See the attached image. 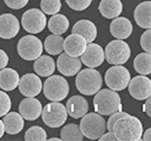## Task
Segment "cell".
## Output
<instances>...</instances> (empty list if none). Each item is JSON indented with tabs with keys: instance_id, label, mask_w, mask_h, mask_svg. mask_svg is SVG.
I'll list each match as a JSON object with an SVG mask.
<instances>
[{
	"instance_id": "6da1fadb",
	"label": "cell",
	"mask_w": 151,
	"mask_h": 141,
	"mask_svg": "<svg viewBox=\"0 0 151 141\" xmlns=\"http://www.w3.org/2000/svg\"><path fill=\"white\" fill-rule=\"evenodd\" d=\"M112 132L118 141H139L142 140L143 127L139 118L127 114L115 122Z\"/></svg>"
},
{
	"instance_id": "7a4b0ae2",
	"label": "cell",
	"mask_w": 151,
	"mask_h": 141,
	"mask_svg": "<svg viewBox=\"0 0 151 141\" xmlns=\"http://www.w3.org/2000/svg\"><path fill=\"white\" fill-rule=\"evenodd\" d=\"M93 105L95 112L104 116H109L122 109L120 96L117 91L111 89H103L96 93L93 99Z\"/></svg>"
},
{
	"instance_id": "3957f363",
	"label": "cell",
	"mask_w": 151,
	"mask_h": 141,
	"mask_svg": "<svg viewBox=\"0 0 151 141\" xmlns=\"http://www.w3.org/2000/svg\"><path fill=\"white\" fill-rule=\"evenodd\" d=\"M103 78L100 72L94 68H87L80 71L76 77V87L85 96L95 95L101 90Z\"/></svg>"
},
{
	"instance_id": "277c9868",
	"label": "cell",
	"mask_w": 151,
	"mask_h": 141,
	"mask_svg": "<svg viewBox=\"0 0 151 141\" xmlns=\"http://www.w3.org/2000/svg\"><path fill=\"white\" fill-rule=\"evenodd\" d=\"M80 130L82 135L88 139H99L107 130V122L103 115L97 112L86 113L81 117Z\"/></svg>"
},
{
	"instance_id": "5b68a950",
	"label": "cell",
	"mask_w": 151,
	"mask_h": 141,
	"mask_svg": "<svg viewBox=\"0 0 151 141\" xmlns=\"http://www.w3.org/2000/svg\"><path fill=\"white\" fill-rule=\"evenodd\" d=\"M44 95L50 102H61L66 99L70 92V86L62 75H50L43 86Z\"/></svg>"
},
{
	"instance_id": "8992f818",
	"label": "cell",
	"mask_w": 151,
	"mask_h": 141,
	"mask_svg": "<svg viewBox=\"0 0 151 141\" xmlns=\"http://www.w3.org/2000/svg\"><path fill=\"white\" fill-rule=\"evenodd\" d=\"M43 122L50 128H59L67 121L68 112L66 106L59 102H51L44 106L42 110Z\"/></svg>"
},
{
	"instance_id": "52a82bcc",
	"label": "cell",
	"mask_w": 151,
	"mask_h": 141,
	"mask_svg": "<svg viewBox=\"0 0 151 141\" xmlns=\"http://www.w3.org/2000/svg\"><path fill=\"white\" fill-rule=\"evenodd\" d=\"M43 43L34 35H26L19 39L17 50L19 57L25 61H34L43 53Z\"/></svg>"
},
{
	"instance_id": "ba28073f",
	"label": "cell",
	"mask_w": 151,
	"mask_h": 141,
	"mask_svg": "<svg viewBox=\"0 0 151 141\" xmlns=\"http://www.w3.org/2000/svg\"><path fill=\"white\" fill-rule=\"evenodd\" d=\"M131 57V49L123 40L109 42L105 49V59L111 65H123Z\"/></svg>"
},
{
	"instance_id": "9c48e42d",
	"label": "cell",
	"mask_w": 151,
	"mask_h": 141,
	"mask_svg": "<svg viewBox=\"0 0 151 141\" xmlns=\"http://www.w3.org/2000/svg\"><path fill=\"white\" fill-rule=\"evenodd\" d=\"M131 80V74L127 68L121 65H115L106 72L105 82L107 86L114 91H123L128 87Z\"/></svg>"
},
{
	"instance_id": "30bf717a",
	"label": "cell",
	"mask_w": 151,
	"mask_h": 141,
	"mask_svg": "<svg viewBox=\"0 0 151 141\" xmlns=\"http://www.w3.org/2000/svg\"><path fill=\"white\" fill-rule=\"evenodd\" d=\"M46 14L42 10L32 8L23 13L22 16V25L26 32L30 34L41 33L47 26Z\"/></svg>"
},
{
	"instance_id": "8fae6325",
	"label": "cell",
	"mask_w": 151,
	"mask_h": 141,
	"mask_svg": "<svg viewBox=\"0 0 151 141\" xmlns=\"http://www.w3.org/2000/svg\"><path fill=\"white\" fill-rule=\"evenodd\" d=\"M128 88L130 95L138 101H145L151 96V80L145 75L142 74L132 78Z\"/></svg>"
},
{
	"instance_id": "7c38bea8",
	"label": "cell",
	"mask_w": 151,
	"mask_h": 141,
	"mask_svg": "<svg viewBox=\"0 0 151 141\" xmlns=\"http://www.w3.org/2000/svg\"><path fill=\"white\" fill-rule=\"evenodd\" d=\"M19 90L24 97H36L43 89V83L37 74H25L19 78Z\"/></svg>"
},
{
	"instance_id": "4fadbf2b",
	"label": "cell",
	"mask_w": 151,
	"mask_h": 141,
	"mask_svg": "<svg viewBox=\"0 0 151 141\" xmlns=\"http://www.w3.org/2000/svg\"><path fill=\"white\" fill-rule=\"evenodd\" d=\"M81 60L87 68H97L105 61V50L100 44L89 43L81 55Z\"/></svg>"
},
{
	"instance_id": "5bb4252c",
	"label": "cell",
	"mask_w": 151,
	"mask_h": 141,
	"mask_svg": "<svg viewBox=\"0 0 151 141\" xmlns=\"http://www.w3.org/2000/svg\"><path fill=\"white\" fill-rule=\"evenodd\" d=\"M58 72L65 77H73L81 70V60L78 57L61 53L56 61Z\"/></svg>"
},
{
	"instance_id": "9a60e30c",
	"label": "cell",
	"mask_w": 151,
	"mask_h": 141,
	"mask_svg": "<svg viewBox=\"0 0 151 141\" xmlns=\"http://www.w3.org/2000/svg\"><path fill=\"white\" fill-rule=\"evenodd\" d=\"M43 106L41 102L35 97H26L19 105V114L27 121H35L42 114Z\"/></svg>"
},
{
	"instance_id": "2e32d148",
	"label": "cell",
	"mask_w": 151,
	"mask_h": 141,
	"mask_svg": "<svg viewBox=\"0 0 151 141\" xmlns=\"http://www.w3.org/2000/svg\"><path fill=\"white\" fill-rule=\"evenodd\" d=\"M20 29L19 20L12 14L0 15V38L4 40L14 39Z\"/></svg>"
},
{
	"instance_id": "e0dca14e",
	"label": "cell",
	"mask_w": 151,
	"mask_h": 141,
	"mask_svg": "<svg viewBox=\"0 0 151 141\" xmlns=\"http://www.w3.org/2000/svg\"><path fill=\"white\" fill-rule=\"evenodd\" d=\"M87 47V42L83 37L77 33H72L64 39L63 47L65 53L71 56L80 57L84 52Z\"/></svg>"
},
{
	"instance_id": "ac0fdd59",
	"label": "cell",
	"mask_w": 151,
	"mask_h": 141,
	"mask_svg": "<svg viewBox=\"0 0 151 141\" xmlns=\"http://www.w3.org/2000/svg\"><path fill=\"white\" fill-rule=\"evenodd\" d=\"M109 32L115 39H128L133 33V24L128 19L123 18V16H117L113 19L109 25Z\"/></svg>"
},
{
	"instance_id": "d6986e66",
	"label": "cell",
	"mask_w": 151,
	"mask_h": 141,
	"mask_svg": "<svg viewBox=\"0 0 151 141\" xmlns=\"http://www.w3.org/2000/svg\"><path fill=\"white\" fill-rule=\"evenodd\" d=\"M66 109L68 115L74 119H80L88 112L89 104L87 99L82 96L75 95L67 101Z\"/></svg>"
},
{
	"instance_id": "ffe728a7",
	"label": "cell",
	"mask_w": 151,
	"mask_h": 141,
	"mask_svg": "<svg viewBox=\"0 0 151 141\" xmlns=\"http://www.w3.org/2000/svg\"><path fill=\"white\" fill-rule=\"evenodd\" d=\"M72 33H77L82 36L86 40L87 44L93 43L98 35L97 27H96L95 23L89 19L78 20L72 28Z\"/></svg>"
},
{
	"instance_id": "44dd1931",
	"label": "cell",
	"mask_w": 151,
	"mask_h": 141,
	"mask_svg": "<svg viewBox=\"0 0 151 141\" xmlns=\"http://www.w3.org/2000/svg\"><path fill=\"white\" fill-rule=\"evenodd\" d=\"M3 124L5 127V132L11 135H16L19 133L24 128V119L18 112H8L3 116Z\"/></svg>"
},
{
	"instance_id": "7402d4cb",
	"label": "cell",
	"mask_w": 151,
	"mask_h": 141,
	"mask_svg": "<svg viewBox=\"0 0 151 141\" xmlns=\"http://www.w3.org/2000/svg\"><path fill=\"white\" fill-rule=\"evenodd\" d=\"M134 19L137 24L142 28H151V1L139 3L134 12Z\"/></svg>"
},
{
	"instance_id": "603a6c76",
	"label": "cell",
	"mask_w": 151,
	"mask_h": 141,
	"mask_svg": "<svg viewBox=\"0 0 151 141\" xmlns=\"http://www.w3.org/2000/svg\"><path fill=\"white\" fill-rule=\"evenodd\" d=\"M19 75L18 72L12 68H4L0 70V88L4 91H13L18 88Z\"/></svg>"
},
{
	"instance_id": "cb8c5ba5",
	"label": "cell",
	"mask_w": 151,
	"mask_h": 141,
	"mask_svg": "<svg viewBox=\"0 0 151 141\" xmlns=\"http://www.w3.org/2000/svg\"><path fill=\"white\" fill-rule=\"evenodd\" d=\"M55 62L49 55H41L34 60L33 69L35 73L42 77H47L53 74L55 71Z\"/></svg>"
},
{
	"instance_id": "d4e9b609",
	"label": "cell",
	"mask_w": 151,
	"mask_h": 141,
	"mask_svg": "<svg viewBox=\"0 0 151 141\" xmlns=\"http://www.w3.org/2000/svg\"><path fill=\"white\" fill-rule=\"evenodd\" d=\"M123 11L121 0H101L99 4V12L106 19H113L117 18Z\"/></svg>"
},
{
	"instance_id": "484cf974",
	"label": "cell",
	"mask_w": 151,
	"mask_h": 141,
	"mask_svg": "<svg viewBox=\"0 0 151 141\" xmlns=\"http://www.w3.org/2000/svg\"><path fill=\"white\" fill-rule=\"evenodd\" d=\"M70 26V21L66 16L61 14L53 15L47 21L49 30L55 35H63L68 31Z\"/></svg>"
},
{
	"instance_id": "4316f807",
	"label": "cell",
	"mask_w": 151,
	"mask_h": 141,
	"mask_svg": "<svg viewBox=\"0 0 151 141\" xmlns=\"http://www.w3.org/2000/svg\"><path fill=\"white\" fill-rule=\"evenodd\" d=\"M64 38L61 35L51 34L49 35L44 42V49L50 55H58L64 51Z\"/></svg>"
},
{
	"instance_id": "83f0119b",
	"label": "cell",
	"mask_w": 151,
	"mask_h": 141,
	"mask_svg": "<svg viewBox=\"0 0 151 141\" xmlns=\"http://www.w3.org/2000/svg\"><path fill=\"white\" fill-rule=\"evenodd\" d=\"M134 68L137 73L142 75L151 74V54L148 52L139 53L134 60Z\"/></svg>"
},
{
	"instance_id": "f1b7e54d",
	"label": "cell",
	"mask_w": 151,
	"mask_h": 141,
	"mask_svg": "<svg viewBox=\"0 0 151 141\" xmlns=\"http://www.w3.org/2000/svg\"><path fill=\"white\" fill-rule=\"evenodd\" d=\"M61 140L64 141H82L83 135L77 124H67L64 126L60 132Z\"/></svg>"
},
{
	"instance_id": "f546056e",
	"label": "cell",
	"mask_w": 151,
	"mask_h": 141,
	"mask_svg": "<svg viewBox=\"0 0 151 141\" xmlns=\"http://www.w3.org/2000/svg\"><path fill=\"white\" fill-rule=\"evenodd\" d=\"M47 132L40 126H32L25 132L24 140L26 141H45L47 138Z\"/></svg>"
},
{
	"instance_id": "4dcf8cb0",
	"label": "cell",
	"mask_w": 151,
	"mask_h": 141,
	"mask_svg": "<svg viewBox=\"0 0 151 141\" xmlns=\"http://www.w3.org/2000/svg\"><path fill=\"white\" fill-rule=\"evenodd\" d=\"M61 1L60 0H41L40 7L41 10L46 15L53 16L58 14L61 10Z\"/></svg>"
},
{
	"instance_id": "1f68e13d",
	"label": "cell",
	"mask_w": 151,
	"mask_h": 141,
	"mask_svg": "<svg viewBox=\"0 0 151 141\" xmlns=\"http://www.w3.org/2000/svg\"><path fill=\"white\" fill-rule=\"evenodd\" d=\"M12 107V101L10 96L3 90L0 91V117L6 115Z\"/></svg>"
},
{
	"instance_id": "d6a6232c",
	"label": "cell",
	"mask_w": 151,
	"mask_h": 141,
	"mask_svg": "<svg viewBox=\"0 0 151 141\" xmlns=\"http://www.w3.org/2000/svg\"><path fill=\"white\" fill-rule=\"evenodd\" d=\"M92 1L93 0H65V2L72 10L78 12L86 10L91 5Z\"/></svg>"
},
{
	"instance_id": "836d02e7",
	"label": "cell",
	"mask_w": 151,
	"mask_h": 141,
	"mask_svg": "<svg viewBox=\"0 0 151 141\" xmlns=\"http://www.w3.org/2000/svg\"><path fill=\"white\" fill-rule=\"evenodd\" d=\"M139 44L142 49L151 54V28L147 29L140 37Z\"/></svg>"
},
{
	"instance_id": "e575fe53",
	"label": "cell",
	"mask_w": 151,
	"mask_h": 141,
	"mask_svg": "<svg viewBox=\"0 0 151 141\" xmlns=\"http://www.w3.org/2000/svg\"><path fill=\"white\" fill-rule=\"evenodd\" d=\"M127 114H128L127 112H124L122 110H118V111H116L114 113H112L111 115H109V118L108 122H107V130H109V132H112L113 125L115 124V122L117 121L120 117L125 116Z\"/></svg>"
},
{
	"instance_id": "d590c367",
	"label": "cell",
	"mask_w": 151,
	"mask_h": 141,
	"mask_svg": "<svg viewBox=\"0 0 151 141\" xmlns=\"http://www.w3.org/2000/svg\"><path fill=\"white\" fill-rule=\"evenodd\" d=\"M4 3L13 10H20L28 4L29 0H3Z\"/></svg>"
},
{
	"instance_id": "8d00e7d4",
	"label": "cell",
	"mask_w": 151,
	"mask_h": 141,
	"mask_svg": "<svg viewBox=\"0 0 151 141\" xmlns=\"http://www.w3.org/2000/svg\"><path fill=\"white\" fill-rule=\"evenodd\" d=\"M9 63V56L8 54L3 49H0V70L7 67V65Z\"/></svg>"
},
{
	"instance_id": "74e56055",
	"label": "cell",
	"mask_w": 151,
	"mask_h": 141,
	"mask_svg": "<svg viewBox=\"0 0 151 141\" xmlns=\"http://www.w3.org/2000/svg\"><path fill=\"white\" fill-rule=\"evenodd\" d=\"M100 141H118L117 137L115 136V135L112 132H105L100 138Z\"/></svg>"
},
{
	"instance_id": "f35d334b",
	"label": "cell",
	"mask_w": 151,
	"mask_h": 141,
	"mask_svg": "<svg viewBox=\"0 0 151 141\" xmlns=\"http://www.w3.org/2000/svg\"><path fill=\"white\" fill-rule=\"evenodd\" d=\"M143 111L151 118V96L146 99V102L143 104Z\"/></svg>"
},
{
	"instance_id": "ab89813d",
	"label": "cell",
	"mask_w": 151,
	"mask_h": 141,
	"mask_svg": "<svg viewBox=\"0 0 151 141\" xmlns=\"http://www.w3.org/2000/svg\"><path fill=\"white\" fill-rule=\"evenodd\" d=\"M142 137V140H145V141H151V128L147 129Z\"/></svg>"
},
{
	"instance_id": "60d3db41",
	"label": "cell",
	"mask_w": 151,
	"mask_h": 141,
	"mask_svg": "<svg viewBox=\"0 0 151 141\" xmlns=\"http://www.w3.org/2000/svg\"><path fill=\"white\" fill-rule=\"evenodd\" d=\"M5 133V127H4V124H3L2 120H0V138L3 137Z\"/></svg>"
},
{
	"instance_id": "b9f144b4",
	"label": "cell",
	"mask_w": 151,
	"mask_h": 141,
	"mask_svg": "<svg viewBox=\"0 0 151 141\" xmlns=\"http://www.w3.org/2000/svg\"><path fill=\"white\" fill-rule=\"evenodd\" d=\"M50 141H60L61 138H58V137H52V138H49Z\"/></svg>"
}]
</instances>
